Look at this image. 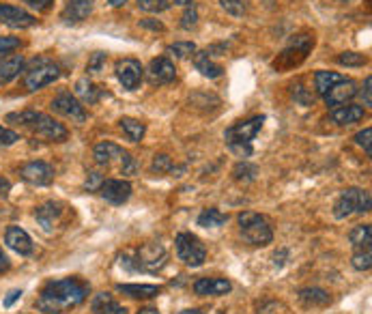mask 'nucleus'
Segmentation results:
<instances>
[{
  "instance_id": "obj_1",
  "label": "nucleus",
  "mask_w": 372,
  "mask_h": 314,
  "mask_svg": "<svg viewBox=\"0 0 372 314\" xmlns=\"http://www.w3.org/2000/svg\"><path fill=\"white\" fill-rule=\"evenodd\" d=\"M88 297V284L80 278L50 280L37 299V310L45 314H63L71 308H78Z\"/></svg>"
},
{
  "instance_id": "obj_2",
  "label": "nucleus",
  "mask_w": 372,
  "mask_h": 314,
  "mask_svg": "<svg viewBox=\"0 0 372 314\" xmlns=\"http://www.w3.org/2000/svg\"><path fill=\"white\" fill-rule=\"evenodd\" d=\"M7 121L11 123H18V125H24L28 127L33 134L45 138V140H52V142H65L67 140V127L59 121H54L52 117L43 115V112H35V110H24V112H13L7 117Z\"/></svg>"
},
{
  "instance_id": "obj_3",
  "label": "nucleus",
  "mask_w": 372,
  "mask_h": 314,
  "mask_svg": "<svg viewBox=\"0 0 372 314\" xmlns=\"http://www.w3.org/2000/svg\"><path fill=\"white\" fill-rule=\"evenodd\" d=\"M265 123V117H252L248 121H239L235 125H231L224 132V140L228 144V149L241 157H250L252 155V140L256 138V134L260 132Z\"/></svg>"
},
{
  "instance_id": "obj_4",
  "label": "nucleus",
  "mask_w": 372,
  "mask_h": 314,
  "mask_svg": "<svg viewBox=\"0 0 372 314\" xmlns=\"http://www.w3.org/2000/svg\"><path fill=\"white\" fill-rule=\"evenodd\" d=\"M93 157L97 166H115L121 170V175L125 177H134L138 173V162L132 157L129 151H125L123 146L115 144V142H99L93 151Z\"/></svg>"
},
{
  "instance_id": "obj_5",
  "label": "nucleus",
  "mask_w": 372,
  "mask_h": 314,
  "mask_svg": "<svg viewBox=\"0 0 372 314\" xmlns=\"http://www.w3.org/2000/svg\"><path fill=\"white\" fill-rule=\"evenodd\" d=\"M237 222H239V231H241L243 239L250 245L265 248L274 241V231L262 216H258L254 211H243V214H239Z\"/></svg>"
},
{
  "instance_id": "obj_6",
  "label": "nucleus",
  "mask_w": 372,
  "mask_h": 314,
  "mask_svg": "<svg viewBox=\"0 0 372 314\" xmlns=\"http://www.w3.org/2000/svg\"><path fill=\"white\" fill-rule=\"evenodd\" d=\"M372 207V198L368 190H359V187H351L344 190L340 194V198L334 204V216L338 220H347L353 214H368Z\"/></svg>"
},
{
  "instance_id": "obj_7",
  "label": "nucleus",
  "mask_w": 372,
  "mask_h": 314,
  "mask_svg": "<svg viewBox=\"0 0 372 314\" xmlns=\"http://www.w3.org/2000/svg\"><path fill=\"white\" fill-rule=\"evenodd\" d=\"M59 76H61V69L57 63H52L47 59H35L24 74V86L28 91H39L54 80H59Z\"/></svg>"
},
{
  "instance_id": "obj_8",
  "label": "nucleus",
  "mask_w": 372,
  "mask_h": 314,
  "mask_svg": "<svg viewBox=\"0 0 372 314\" xmlns=\"http://www.w3.org/2000/svg\"><path fill=\"white\" fill-rule=\"evenodd\" d=\"M175 243H177V254H179V258L183 260L185 265L200 267L204 260H207V248H204V243L196 235H192V233H179L177 239H175Z\"/></svg>"
},
{
  "instance_id": "obj_9",
  "label": "nucleus",
  "mask_w": 372,
  "mask_h": 314,
  "mask_svg": "<svg viewBox=\"0 0 372 314\" xmlns=\"http://www.w3.org/2000/svg\"><path fill=\"white\" fill-rule=\"evenodd\" d=\"M166 250L164 245H159V243H146L142 248L136 250L134 254V267L136 269H142V272H157V269H162L166 265Z\"/></svg>"
},
{
  "instance_id": "obj_10",
  "label": "nucleus",
  "mask_w": 372,
  "mask_h": 314,
  "mask_svg": "<svg viewBox=\"0 0 372 314\" xmlns=\"http://www.w3.org/2000/svg\"><path fill=\"white\" fill-rule=\"evenodd\" d=\"M50 108L54 110L57 115L65 117V119H71L74 123H84L86 121V110L82 106V101L78 97H74L71 93H61L52 99Z\"/></svg>"
},
{
  "instance_id": "obj_11",
  "label": "nucleus",
  "mask_w": 372,
  "mask_h": 314,
  "mask_svg": "<svg viewBox=\"0 0 372 314\" xmlns=\"http://www.w3.org/2000/svg\"><path fill=\"white\" fill-rule=\"evenodd\" d=\"M63 216H65V204L54 202V200L43 202L41 207H37V211H35V220L45 233H54V228L61 224Z\"/></svg>"
},
{
  "instance_id": "obj_12",
  "label": "nucleus",
  "mask_w": 372,
  "mask_h": 314,
  "mask_svg": "<svg viewBox=\"0 0 372 314\" xmlns=\"http://www.w3.org/2000/svg\"><path fill=\"white\" fill-rule=\"evenodd\" d=\"M20 175L26 183H30L35 187H43V185H50L52 181H54L57 173H54V166L37 160V162H28L26 166H22Z\"/></svg>"
},
{
  "instance_id": "obj_13",
  "label": "nucleus",
  "mask_w": 372,
  "mask_h": 314,
  "mask_svg": "<svg viewBox=\"0 0 372 314\" xmlns=\"http://www.w3.org/2000/svg\"><path fill=\"white\" fill-rule=\"evenodd\" d=\"M97 192L110 204H123L132 196V185L129 181H123V179H103Z\"/></svg>"
},
{
  "instance_id": "obj_14",
  "label": "nucleus",
  "mask_w": 372,
  "mask_h": 314,
  "mask_svg": "<svg viewBox=\"0 0 372 314\" xmlns=\"http://www.w3.org/2000/svg\"><path fill=\"white\" fill-rule=\"evenodd\" d=\"M146 78L151 84H170L177 78V67L168 57H157L149 63Z\"/></svg>"
},
{
  "instance_id": "obj_15",
  "label": "nucleus",
  "mask_w": 372,
  "mask_h": 314,
  "mask_svg": "<svg viewBox=\"0 0 372 314\" xmlns=\"http://www.w3.org/2000/svg\"><path fill=\"white\" fill-rule=\"evenodd\" d=\"M142 76H144V69H142L140 61H136V59H123V61L117 63V78L123 84V88L136 91L140 86V82H142Z\"/></svg>"
},
{
  "instance_id": "obj_16",
  "label": "nucleus",
  "mask_w": 372,
  "mask_h": 314,
  "mask_svg": "<svg viewBox=\"0 0 372 314\" xmlns=\"http://www.w3.org/2000/svg\"><path fill=\"white\" fill-rule=\"evenodd\" d=\"M357 95V84L353 80H340L338 84H334L323 97L327 101L330 108H338V106H347V101H351Z\"/></svg>"
},
{
  "instance_id": "obj_17",
  "label": "nucleus",
  "mask_w": 372,
  "mask_h": 314,
  "mask_svg": "<svg viewBox=\"0 0 372 314\" xmlns=\"http://www.w3.org/2000/svg\"><path fill=\"white\" fill-rule=\"evenodd\" d=\"M0 22L9 28H30L35 26V16L20 9V7H13V5H0Z\"/></svg>"
},
{
  "instance_id": "obj_18",
  "label": "nucleus",
  "mask_w": 372,
  "mask_h": 314,
  "mask_svg": "<svg viewBox=\"0 0 372 314\" xmlns=\"http://www.w3.org/2000/svg\"><path fill=\"white\" fill-rule=\"evenodd\" d=\"M233 284L226 278H200L194 282V293L200 297H220L231 293Z\"/></svg>"
},
{
  "instance_id": "obj_19",
  "label": "nucleus",
  "mask_w": 372,
  "mask_h": 314,
  "mask_svg": "<svg viewBox=\"0 0 372 314\" xmlns=\"http://www.w3.org/2000/svg\"><path fill=\"white\" fill-rule=\"evenodd\" d=\"M93 7L95 0H67L61 18L65 20V24H80L93 13Z\"/></svg>"
},
{
  "instance_id": "obj_20",
  "label": "nucleus",
  "mask_w": 372,
  "mask_h": 314,
  "mask_svg": "<svg viewBox=\"0 0 372 314\" xmlns=\"http://www.w3.org/2000/svg\"><path fill=\"white\" fill-rule=\"evenodd\" d=\"M5 243H7L11 250H16L18 254H22V256H30L33 250H35L30 235H28L24 228H20V226H9V228H7Z\"/></svg>"
},
{
  "instance_id": "obj_21",
  "label": "nucleus",
  "mask_w": 372,
  "mask_h": 314,
  "mask_svg": "<svg viewBox=\"0 0 372 314\" xmlns=\"http://www.w3.org/2000/svg\"><path fill=\"white\" fill-rule=\"evenodd\" d=\"M24 71V57L22 54H7L0 59V84L16 80Z\"/></svg>"
},
{
  "instance_id": "obj_22",
  "label": "nucleus",
  "mask_w": 372,
  "mask_h": 314,
  "mask_svg": "<svg viewBox=\"0 0 372 314\" xmlns=\"http://www.w3.org/2000/svg\"><path fill=\"white\" fill-rule=\"evenodd\" d=\"M364 108L361 106H338L330 112V119L336 123V125H353V123H359L364 119Z\"/></svg>"
},
{
  "instance_id": "obj_23",
  "label": "nucleus",
  "mask_w": 372,
  "mask_h": 314,
  "mask_svg": "<svg viewBox=\"0 0 372 314\" xmlns=\"http://www.w3.org/2000/svg\"><path fill=\"white\" fill-rule=\"evenodd\" d=\"M299 301L308 308H323L332 303V295L318 286H308L299 291Z\"/></svg>"
},
{
  "instance_id": "obj_24",
  "label": "nucleus",
  "mask_w": 372,
  "mask_h": 314,
  "mask_svg": "<svg viewBox=\"0 0 372 314\" xmlns=\"http://www.w3.org/2000/svg\"><path fill=\"white\" fill-rule=\"evenodd\" d=\"M119 293L132 297V299H153L162 293V286L155 284H119Z\"/></svg>"
},
{
  "instance_id": "obj_25",
  "label": "nucleus",
  "mask_w": 372,
  "mask_h": 314,
  "mask_svg": "<svg viewBox=\"0 0 372 314\" xmlns=\"http://www.w3.org/2000/svg\"><path fill=\"white\" fill-rule=\"evenodd\" d=\"M194 67H196L202 76H207V78H220V76L224 74V67L211 61L209 52H198V50H196V54H194Z\"/></svg>"
},
{
  "instance_id": "obj_26",
  "label": "nucleus",
  "mask_w": 372,
  "mask_h": 314,
  "mask_svg": "<svg viewBox=\"0 0 372 314\" xmlns=\"http://www.w3.org/2000/svg\"><path fill=\"white\" fill-rule=\"evenodd\" d=\"M93 312L95 314H127L125 308H121L110 293H99L93 297Z\"/></svg>"
},
{
  "instance_id": "obj_27",
  "label": "nucleus",
  "mask_w": 372,
  "mask_h": 314,
  "mask_svg": "<svg viewBox=\"0 0 372 314\" xmlns=\"http://www.w3.org/2000/svg\"><path fill=\"white\" fill-rule=\"evenodd\" d=\"M349 241L351 245L361 252V250H370V243H372V226L370 224H359L355 226L351 233H349Z\"/></svg>"
},
{
  "instance_id": "obj_28",
  "label": "nucleus",
  "mask_w": 372,
  "mask_h": 314,
  "mask_svg": "<svg viewBox=\"0 0 372 314\" xmlns=\"http://www.w3.org/2000/svg\"><path fill=\"white\" fill-rule=\"evenodd\" d=\"M76 95L84 101V103H97L99 97H101V88L91 82L88 78H82L76 82Z\"/></svg>"
},
{
  "instance_id": "obj_29",
  "label": "nucleus",
  "mask_w": 372,
  "mask_h": 314,
  "mask_svg": "<svg viewBox=\"0 0 372 314\" xmlns=\"http://www.w3.org/2000/svg\"><path fill=\"white\" fill-rule=\"evenodd\" d=\"M119 127L125 132V136L132 140V142H140L146 134V125L138 119H132V117H123L119 121Z\"/></svg>"
},
{
  "instance_id": "obj_30",
  "label": "nucleus",
  "mask_w": 372,
  "mask_h": 314,
  "mask_svg": "<svg viewBox=\"0 0 372 314\" xmlns=\"http://www.w3.org/2000/svg\"><path fill=\"white\" fill-rule=\"evenodd\" d=\"M226 222H228V216H224L220 209H204L198 216V226L202 228H218V226H224Z\"/></svg>"
},
{
  "instance_id": "obj_31",
  "label": "nucleus",
  "mask_w": 372,
  "mask_h": 314,
  "mask_svg": "<svg viewBox=\"0 0 372 314\" xmlns=\"http://www.w3.org/2000/svg\"><path fill=\"white\" fill-rule=\"evenodd\" d=\"M340 80H344V76L336 74V71H316L314 74V86L318 95H325L334 84H338Z\"/></svg>"
},
{
  "instance_id": "obj_32",
  "label": "nucleus",
  "mask_w": 372,
  "mask_h": 314,
  "mask_svg": "<svg viewBox=\"0 0 372 314\" xmlns=\"http://www.w3.org/2000/svg\"><path fill=\"white\" fill-rule=\"evenodd\" d=\"M166 52L175 59H187V57H194L196 54V43L192 41H175L166 47Z\"/></svg>"
},
{
  "instance_id": "obj_33",
  "label": "nucleus",
  "mask_w": 372,
  "mask_h": 314,
  "mask_svg": "<svg viewBox=\"0 0 372 314\" xmlns=\"http://www.w3.org/2000/svg\"><path fill=\"white\" fill-rule=\"evenodd\" d=\"M256 173H258V170H256V166H252V164H248V162H241V164H237V166L233 168L235 179H237V181H243V183L254 181Z\"/></svg>"
},
{
  "instance_id": "obj_34",
  "label": "nucleus",
  "mask_w": 372,
  "mask_h": 314,
  "mask_svg": "<svg viewBox=\"0 0 372 314\" xmlns=\"http://www.w3.org/2000/svg\"><path fill=\"white\" fill-rule=\"evenodd\" d=\"M170 7L168 0H138V9L146 13H162Z\"/></svg>"
},
{
  "instance_id": "obj_35",
  "label": "nucleus",
  "mask_w": 372,
  "mask_h": 314,
  "mask_svg": "<svg viewBox=\"0 0 372 314\" xmlns=\"http://www.w3.org/2000/svg\"><path fill=\"white\" fill-rule=\"evenodd\" d=\"M353 267L357 269V272H368L370 267H372V254H370V250H361V252H355V256H353Z\"/></svg>"
},
{
  "instance_id": "obj_36",
  "label": "nucleus",
  "mask_w": 372,
  "mask_h": 314,
  "mask_svg": "<svg viewBox=\"0 0 372 314\" xmlns=\"http://www.w3.org/2000/svg\"><path fill=\"white\" fill-rule=\"evenodd\" d=\"M338 63L347 65V67H361V65H366V57L357 54V52H342V54L338 57Z\"/></svg>"
},
{
  "instance_id": "obj_37",
  "label": "nucleus",
  "mask_w": 372,
  "mask_h": 314,
  "mask_svg": "<svg viewBox=\"0 0 372 314\" xmlns=\"http://www.w3.org/2000/svg\"><path fill=\"white\" fill-rule=\"evenodd\" d=\"M105 61H108V54H105V52H93L91 59H88V65H86V71L88 74H99L103 69Z\"/></svg>"
},
{
  "instance_id": "obj_38",
  "label": "nucleus",
  "mask_w": 372,
  "mask_h": 314,
  "mask_svg": "<svg viewBox=\"0 0 372 314\" xmlns=\"http://www.w3.org/2000/svg\"><path fill=\"white\" fill-rule=\"evenodd\" d=\"M196 24H198V9H196V5L192 3V5H187V9H185L183 16H181V28H183V30H192Z\"/></svg>"
},
{
  "instance_id": "obj_39",
  "label": "nucleus",
  "mask_w": 372,
  "mask_h": 314,
  "mask_svg": "<svg viewBox=\"0 0 372 314\" xmlns=\"http://www.w3.org/2000/svg\"><path fill=\"white\" fill-rule=\"evenodd\" d=\"M153 170L155 173H175V166H173L168 155L159 153V155H155V160H153Z\"/></svg>"
},
{
  "instance_id": "obj_40",
  "label": "nucleus",
  "mask_w": 372,
  "mask_h": 314,
  "mask_svg": "<svg viewBox=\"0 0 372 314\" xmlns=\"http://www.w3.org/2000/svg\"><path fill=\"white\" fill-rule=\"evenodd\" d=\"M20 39L18 37H0V59L11 54V52H16L20 47Z\"/></svg>"
},
{
  "instance_id": "obj_41",
  "label": "nucleus",
  "mask_w": 372,
  "mask_h": 314,
  "mask_svg": "<svg viewBox=\"0 0 372 314\" xmlns=\"http://www.w3.org/2000/svg\"><path fill=\"white\" fill-rule=\"evenodd\" d=\"M355 144H359L366 151V155H372V129L366 127L359 134H355Z\"/></svg>"
},
{
  "instance_id": "obj_42",
  "label": "nucleus",
  "mask_w": 372,
  "mask_h": 314,
  "mask_svg": "<svg viewBox=\"0 0 372 314\" xmlns=\"http://www.w3.org/2000/svg\"><path fill=\"white\" fill-rule=\"evenodd\" d=\"M222 7L231 13V16H243L245 13V0H220Z\"/></svg>"
},
{
  "instance_id": "obj_43",
  "label": "nucleus",
  "mask_w": 372,
  "mask_h": 314,
  "mask_svg": "<svg viewBox=\"0 0 372 314\" xmlns=\"http://www.w3.org/2000/svg\"><path fill=\"white\" fill-rule=\"evenodd\" d=\"M293 97H295V101H299L301 106H312L314 103V95H310L303 86H293Z\"/></svg>"
},
{
  "instance_id": "obj_44",
  "label": "nucleus",
  "mask_w": 372,
  "mask_h": 314,
  "mask_svg": "<svg viewBox=\"0 0 372 314\" xmlns=\"http://www.w3.org/2000/svg\"><path fill=\"white\" fill-rule=\"evenodd\" d=\"M20 140V134L18 132H11L7 127H0V146H11Z\"/></svg>"
},
{
  "instance_id": "obj_45",
  "label": "nucleus",
  "mask_w": 372,
  "mask_h": 314,
  "mask_svg": "<svg viewBox=\"0 0 372 314\" xmlns=\"http://www.w3.org/2000/svg\"><path fill=\"white\" fill-rule=\"evenodd\" d=\"M101 181H103L101 173H88V177H86V183H84V187H86L88 192H97V190H99V185H101Z\"/></svg>"
},
{
  "instance_id": "obj_46",
  "label": "nucleus",
  "mask_w": 372,
  "mask_h": 314,
  "mask_svg": "<svg viewBox=\"0 0 372 314\" xmlns=\"http://www.w3.org/2000/svg\"><path fill=\"white\" fill-rule=\"evenodd\" d=\"M370 86H372V78L368 76V78L364 80V86H361V91H359V95H361V99H364V103H366V106H372V95H370Z\"/></svg>"
},
{
  "instance_id": "obj_47",
  "label": "nucleus",
  "mask_w": 372,
  "mask_h": 314,
  "mask_svg": "<svg viewBox=\"0 0 372 314\" xmlns=\"http://www.w3.org/2000/svg\"><path fill=\"white\" fill-rule=\"evenodd\" d=\"M24 3L30 7V9H37V11H45L54 0H24Z\"/></svg>"
},
{
  "instance_id": "obj_48",
  "label": "nucleus",
  "mask_w": 372,
  "mask_h": 314,
  "mask_svg": "<svg viewBox=\"0 0 372 314\" xmlns=\"http://www.w3.org/2000/svg\"><path fill=\"white\" fill-rule=\"evenodd\" d=\"M20 297H22V291H20V289H13V291H11V293H9L7 297H5L3 306H5V308H11V306H13V303H16V301H18Z\"/></svg>"
},
{
  "instance_id": "obj_49",
  "label": "nucleus",
  "mask_w": 372,
  "mask_h": 314,
  "mask_svg": "<svg viewBox=\"0 0 372 314\" xmlns=\"http://www.w3.org/2000/svg\"><path fill=\"white\" fill-rule=\"evenodd\" d=\"M140 26L151 28V30H166V26H164L162 22H155V20H142V22H140Z\"/></svg>"
},
{
  "instance_id": "obj_50",
  "label": "nucleus",
  "mask_w": 372,
  "mask_h": 314,
  "mask_svg": "<svg viewBox=\"0 0 372 314\" xmlns=\"http://www.w3.org/2000/svg\"><path fill=\"white\" fill-rule=\"evenodd\" d=\"M9 269H11V260L7 258V254L3 250H0V274H5Z\"/></svg>"
},
{
  "instance_id": "obj_51",
  "label": "nucleus",
  "mask_w": 372,
  "mask_h": 314,
  "mask_svg": "<svg viewBox=\"0 0 372 314\" xmlns=\"http://www.w3.org/2000/svg\"><path fill=\"white\" fill-rule=\"evenodd\" d=\"M9 190H11V183H9V179L0 177V196H7V194H9Z\"/></svg>"
},
{
  "instance_id": "obj_52",
  "label": "nucleus",
  "mask_w": 372,
  "mask_h": 314,
  "mask_svg": "<svg viewBox=\"0 0 372 314\" xmlns=\"http://www.w3.org/2000/svg\"><path fill=\"white\" fill-rule=\"evenodd\" d=\"M138 314H159V310H157V308H153V306H146V308H140V310H138Z\"/></svg>"
},
{
  "instance_id": "obj_53",
  "label": "nucleus",
  "mask_w": 372,
  "mask_h": 314,
  "mask_svg": "<svg viewBox=\"0 0 372 314\" xmlns=\"http://www.w3.org/2000/svg\"><path fill=\"white\" fill-rule=\"evenodd\" d=\"M179 314H204V312L198 310V308H187V310H181Z\"/></svg>"
},
{
  "instance_id": "obj_54",
  "label": "nucleus",
  "mask_w": 372,
  "mask_h": 314,
  "mask_svg": "<svg viewBox=\"0 0 372 314\" xmlns=\"http://www.w3.org/2000/svg\"><path fill=\"white\" fill-rule=\"evenodd\" d=\"M127 3V0H108V5L110 7H123Z\"/></svg>"
},
{
  "instance_id": "obj_55",
  "label": "nucleus",
  "mask_w": 372,
  "mask_h": 314,
  "mask_svg": "<svg viewBox=\"0 0 372 314\" xmlns=\"http://www.w3.org/2000/svg\"><path fill=\"white\" fill-rule=\"evenodd\" d=\"M168 3H170V5L175 3V5H185V7H187V5H192V3H194V0H168Z\"/></svg>"
}]
</instances>
